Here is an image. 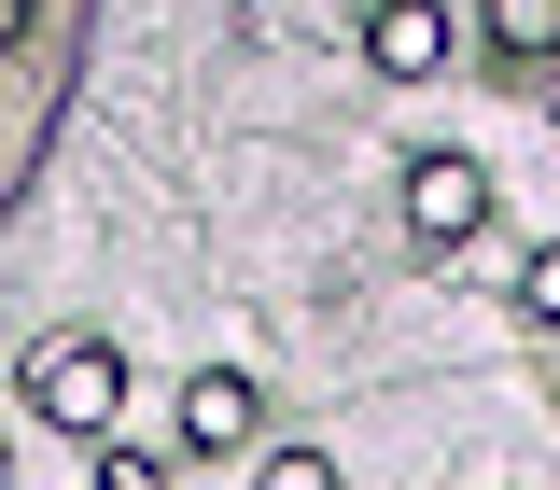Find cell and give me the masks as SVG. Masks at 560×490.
<instances>
[{"instance_id":"8992f818","label":"cell","mask_w":560,"mask_h":490,"mask_svg":"<svg viewBox=\"0 0 560 490\" xmlns=\"http://www.w3.org/2000/svg\"><path fill=\"white\" fill-rule=\"evenodd\" d=\"M253 490H337L323 448H253Z\"/></svg>"},{"instance_id":"5b68a950","label":"cell","mask_w":560,"mask_h":490,"mask_svg":"<svg viewBox=\"0 0 560 490\" xmlns=\"http://www.w3.org/2000/svg\"><path fill=\"white\" fill-rule=\"evenodd\" d=\"M477 28H490V57H504V70H547V57H560V0H490Z\"/></svg>"},{"instance_id":"52a82bcc","label":"cell","mask_w":560,"mask_h":490,"mask_svg":"<svg viewBox=\"0 0 560 490\" xmlns=\"http://www.w3.org/2000/svg\"><path fill=\"white\" fill-rule=\"evenodd\" d=\"M518 308H533V323H560V238H547V253H518Z\"/></svg>"},{"instance_id":"7a4b0ae2","label":"cell","mask_w":560,"mask_h":490,"mask_svg":"<svg viewBox=\"0 0 560 490\" xmlns=\"http://www.w3.org/2000/svg\"><path fill=\"white\" fill-rule=\"evenodd\" d=\"M490 224V168L477 154H407V238L420 253H463Z\"/></svg>"},{"instance_id":"ba28073f","label":"cell","mask_w":560,"mask_h":490,"mask_svg":"<svg viewBox=\"0 0 560 490\" xmlns=\"http://www.w3.org/2000/svg\"><path fill=\"white\" fill-rule=\"evenodd\" d=\"M98 490H168V463L154 448H98Z\"/></svg>"},{"instance_id":"9c48e42d","label":"cell","mask_w":560,"mask_h":490,"mask_svg":"<svg viewBox=\"0 0 560 490\" xmlns=\"http://www.w3.org/2000/svg\"><path fill=\"white\" fill-rule=\"evenodd\" d=\"M0 490H14V448H0Z\"/></svg>"},{"instance_id":"277c9868","label":"cell","mask_w":560,"mask_h":490,"mask_svg":"<svg viewBox=\"0 0 560 490\" xmlns=\"http://www.w3.org/2000/svg\"><path fill=\"white\" fill-rule=\"evenodd\" d=\"M364 57L393 84H434L448 70V0H364Z\"/></svg>"},{"instance_id":"3957f363","label":"cell","mask_w":560,"mask_h":490,"mask_svg":"<svg viewBox=\"0 0 560 490\" xmlns=\"http://www.w3.org/2000/svg\"><path fill=\"white\" fill-rule=\"evenodd\" d=\"M183 448H197V463H238V448H267V393H253L238 364H197V378H183Z\"/></svg>"},{"instance_id":"6da1fadb","label":"cell","mask_w":560,"mask_h":490,"mask_svg":"<svg viewBox=\"0 0 560 490\" xmlns=\"http://www.w3.org/2000/svg\"><path fill=\"white\" fill-rule=\"evenodd\" d=\"M14 393H28V420H57V434H113L127 350H113V337H43L28 364H14Z\"/></svg>"}]
</instances>
